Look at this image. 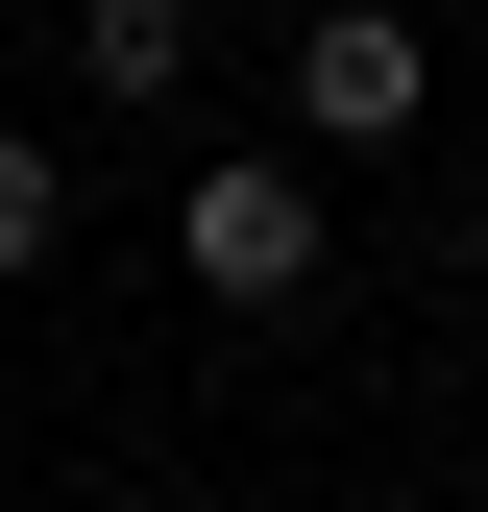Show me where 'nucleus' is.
I'll return each instance as SVG.
<instances>
[{
  "instance_id": "obj_3",
  "label": "nucleus",
  "mask_w": 488,
  "mask_h": 512,
  "mask_svg": "<svg viewBox=\"0 0 488 512\" xmlns=\"http://www.w3.org/2000/svg\"><path fill=\"white\" fill-rule=\"evenodd\" d=\"M74 74H98L122 122H171V98H196V0H98V25H74Z\"/></svg>"
},
{
  "instance_id": "obj_2",
  "label": "nucleus",
  "mask_w": 488,
  "mask_h": 512,
  "mask_svg": "<svg viewBox=\"0 0 488 512\" xmlns=\"http://www.w3.org/2000/svg\"><path fill=\"white\" fill-rule=\"evenodd\" d=\"M415 98H440V49L391 0H318L293 25V147H415Z\"/></svg>"
},
{
  "instance_id": "obj_4",
  "label": "nucleus",
  "mask_w": 488,
  "mask_h": 512,
  "mask_svg": "<svg viewBox=\"0 0 488 512\" xmlns=\"http://www.w3.org/2000/svg\"><path fill=\"white\" fill-rule=\"evenodd\" d=\"M49 244H74V171H49L25 122H0V269H49Z\"/></svg>"
},
{
  "instance_id": "obj_1",
  "label": "nucleus",
  "mask_w": 488,
  "mask_h": 512,
  "mask_svg": "<svg viewBox=\"0 0 488 512\" xmlns=\"http://www.w3.org/2000/svg\"><path fill=\"white\" fill-rule=\"evenodd\" d=\"M171 269H196L220 317H293V293H318V171H293V147H220L196 196H171Z\"/></svg>"
}]
</instances>
